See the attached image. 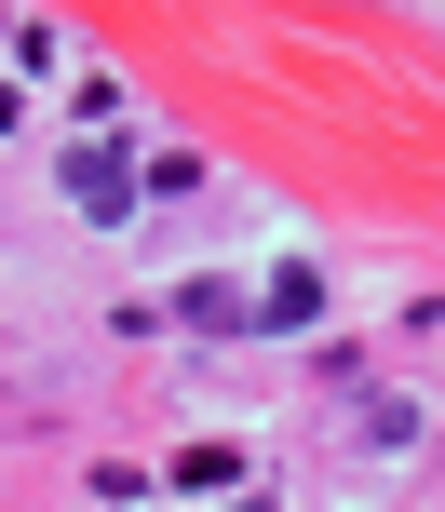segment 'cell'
Returning a JSON list of instances; mask_svg holds the SVG:
<instances>
[{"label":"cell","mask_w":445,"mask_h":512,"mask_svg":"<svg viewBox=\"0 0 445 512\" xmlns=\"http://www.w3.org/2000/svg\"><path fill=\"white\" fill-rule=\"evenodd\" d=\"M68 203H81V216H122V203H135V162H122V149H68Z\"/></svg>","instance_id":"obj_1"},{"label":"cell","mask_w":445,"mask_h":512,"mask_svg":"<svg viewBox=\"0 0 445 512\" xmlns=\"http://www.w3.org/2000/svg\"><path fill=\"white\" fill-rule=\"evenodd\" d=\"M257 310H270V324H311V310H324V283H311V270H270V297H257Z\"/></svg>","instance_id":"obj_2"},{"label":"cell","mask_w":445,"mask_h":512,"mask_svg":"<svg viewBox=\"0 0 445 512\" xmlns=\"http://www.w3.org/2000/svg\"><path fill=\"white\" fill-rule=\"evenodd\" d=\"M0 135H14V81H0Z\"/></svg>","instance_id":"obj_3"}]
</instances>
